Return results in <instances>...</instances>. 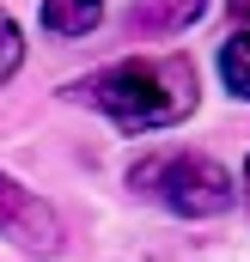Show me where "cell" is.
I'll use <instances>...</instances> for the list:
<instances>
[{"label": "cell", "mask_w": 250, "mask_h": 262, "mask_svg": "<svg viewBox=\"0 0 250 262\" xmlns=\"http://www.w3.org/2000/svg\"><path fill=\"white\" fill-rule=\"evenodd\" d=\"M244 201H250V159H244Z\"/></svg>", "instance_id": "9c48e42d"}, {"label": "cell", "mask_w": 250, "mask_h": 262, "mask_svg": "<svg viewBox=\"0 0 250 262\" xmlns=\"http://www.w3.org/2000/svg\"><path fill=\"white\" fill-rule=\"evenodd\" d=\"M18 61H25V31H18V18L0 6V85L18 73Z\"/></svg>", "instance_id": "52a82bcc"}, {"label": "cell", "mask_w": 250, "mask_h": 262, "mask_svg": "<svg viewBox=\"0 0 250 262\" xmlns=\"http://www.w3.org/2000/svg\"><path fill=\"white\" fill-rule=\"evenodd\" d=\"M67 98L104 110L128 134H147V128H171V122L195 116L201 73H195L189 55H134V61H116V67H104V73L73 79Z\"/></svg>", "instance_id": "6da1fadb"}, {"label": "cell", "mask_w": 250, "mask_h": 262, "mask_svg": "<svg viewBox=\"0 0 250 262\" xmlns=\"http://www.w3.org/2000/svg\"><path fill=\"white\" fill-rule=\"evenodd\" d=\"M128 189L159 201L165 213H183V220H214V213H226L238 201L232 177L207 152H147L128 171Z\"/></svg>", "instance_id": "7a4b0ae2"}, {"label": "cell", "mask_w": 250, "mask_h": 262, "mask_svg": "<svg viewBox=\"0 0 250 262\" xmlns=\"http://www.w3.org/2000/svg\"><path fill=\"white\" fill-rule=\"evenodd\" d=\"M201 12H207V0H134L128 25L147 37H171V31H189Z\"/></svg>", "instance_id": "277c9868"}, {"label": "cell", "mask_w": 250, "mask_h": 262, "mask_svg": "<svg viewBox=\"0 0 250 262\" xmlns=\"http://www.w3.org/2000/svg\"><path fill=\"white\" fill-rule=\"evenodd\" d=\"M0 232L18 238V244H31V250H61V226H55V213L31 195L25 183H12L6 171H0Z\"/></svg>", "instance_id": "3957f363"}, {"label": "cell", "mask_w": 250, "mask_h": 262, "mask_svg": "<svg viewBox=\"0 0 250 262\" xmlns=\"http://www.w3.org/2000/svg\"><path fill=\"white\" fill-rule=\"evenodd\" d=\"M98 18H104V0H43V25L55 37H86L98 31Z\"/></svg>", "instance_id": "5b68a950"}, {"label": "cell", "mask_w": 250, "mask_h": 262, "mask_svg": "<svg viewBox=\"0 0 250 262\" xmlns=\"http://www.w3.org/2000/svg\"><path fill=\"white\" fill-rule=\"evenodd\" d=\"M226 6H232V12H238V18L250 25V0H226Z\"/></svg>", "instance_id": "ba28073f"}, {"label": "cell", "mask_w": 250, "mask_h": 262, "mask_svg": "<svg viewBox=\"0 0 250 262\" xmlns=\"http://www.w3.org/2000/svg\"><path fill=\"white\" fill-rule=\"evenodd\" d=\"M220 79H226V92L250 98V31L226 37V49H220Z\"/></svg>", "instance_id": "8992f818"}]
</instances>
